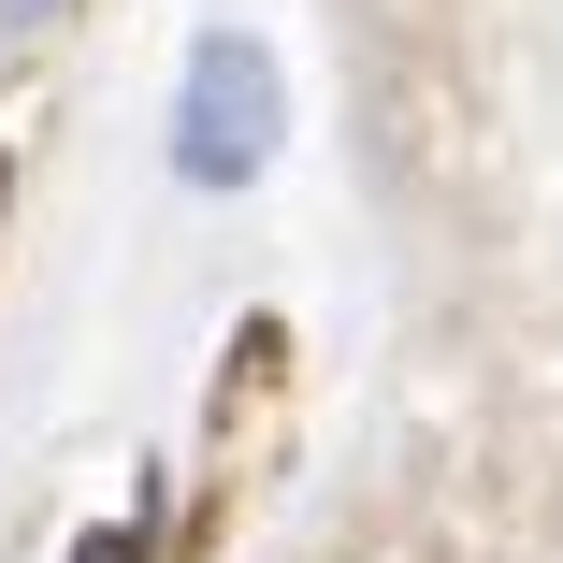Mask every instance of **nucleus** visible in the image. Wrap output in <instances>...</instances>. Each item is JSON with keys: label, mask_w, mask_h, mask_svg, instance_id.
I'll list each match as a JSON object with an SVG mask.
<instances>
[{"label": "nucleus", "mask_w": 563, "mask_h": 563, "mask_svg": "<svg viewBox=\"0 0 563 563\" xmlns=\"http://www.w3.org/2000/svg\"><path fill=\"white\" fill-rule=\"evenodd\" d=\"M174 188L188 202H246L275 159H289V58L261 30H202L188 73H174V131H159Z\"/></svg>", "instance_id": "f257e3e1"}, {"label": "nucleus", "mask_w": 563, "mask_h": 563, "mask_svg": "<svg viewBox=\"0 0 563 563\" xmlns=\"http://www.w3.org/2000/svg\"><path fill=\"white\" fill-rule=\"evenodd\" d=\"M73 563H131V534H117V520H101V534H87V549H73Z\"/></svg>", "instance_id": "7ed1b4c3"}, {"label": "nucleus", "mask_w": 563, "mask_h": 563, "mask_svg": "<svg viewBox=\"0 0 563 563\" xmlns=\"http://www.w3.org/2000/svg\"><path fill=\"white\" fill-rule=\"evenodd\" d=\"M30 30H58V0H0V44H30Z\"/></svg>", "instance_id": "f03ea898"}]
</instances>
